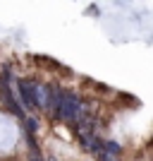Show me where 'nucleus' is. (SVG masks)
I'll list each match as a JSON object with an SVG mask.
<instances>
[{
    "label": "nucleus",
    "instance_id": "f257e3e1",
    "mask_svg": "<svg viewBox=\"0 0 153 161\" xmlns=\"http://www.w3.org/2000/svg\"><path fill=\"white\" fill-rule=\"evenodd\" d=\"M17 142V128L14 123L5 115H0V152H7V149L14 147Z\"/></svg>",
    "mask_w": 153,
    "mask_h": 161
}]
</instances>
